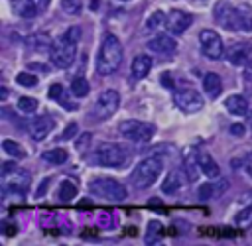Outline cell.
<instances>
[{"instance_id": "f546056e", "label": "cell", "mask_w": 252, "mask_h": 246, "mask_svg": "<svg viewBox=\"0 0 252 246\" xmlns=\"http://www.w3.org/2000/svg\"><path fill=\"white\" fill-rule=\"evenodd\" d=\"M18 108H20L22 112H26V114H32V112L37 110V100L32 98V96H20V100H18Z\"/></svg>"}, {"instance_id": "44dd1931", "label": "cell", "mask_w": 252, "mask_h": 246, "mask_svg": "<svg viewBox=\"0 0 252 246\" xmlns=\"http://www.w3.org/2000/svg\"><path fill=\"white\" fill-rule=\"evenodd\" d=\"M26 43H28L30 49H35V51H51V45H53V41H51L49 35H45V33L30 35Z\"/></svg>"}, {"instance_id": "f35d334b", "label": "cell", "mask_w": 252, "mask_h": 246, "mask_svg": "<svg viewBox=\"0 0 252 246\" xmlns=\"http://www.w3.org/2000/svg\"><path fill=\"white\" fill-rule=\"evenodd\" d=\"M163 83L167 85V89H173V83H169V77L167 75H163Z\"/></svg>"}, {"instance_id": "4dcf8cb0", "label": "cell", "mask_w": 252, "mask_h": 246, "mask_svg": "<svg viewBox=\"0 0 252 246\" xmlns=\"http://www.w3.org/2000/svg\"><path fill=\"white\" fill-rule=\"evenodd\" d=\"M161 189H163V193H167V195H171V193H175V191L179 189V177H177L175 173H171V175H167V179L163 181V185H161Z\"/></svg>"}, {"instance_id": "4316f807", "label": "cell", "mask_w": 252, "mask_h": 246, "mask_svg": "<svg viewBox=\"0 0 252 246\" xmlns=\"http://www.w3.org/2000/svg\"><path fill=\"white\" fill-rule=\"evenodd\" d=\"M47 96H49V98H57L61 104H65V106H69V108H71V104H67L69 100H67L65 89H63L59 83H55V85H51V87H49V91H47Z\"/></svg>"}, {"instance_id": "6da1fadb", "label": "cell", "mask_w": 252, "mask_h": 246, "mask_svg": "<svg viewBox=\"0 0 252 246\" xmlns=\"http://www.w3.org/2000/svg\"><path fill=\"white\" fill-rule=\"evenodd\" d=\"M215 18L228 31H252V8L246 4H219L215 8Z\"/></svg>"}, {"instance_id": "9c48e42d", "label": "cell", "mask_w": 252, "mask_h": 246, "mask_svg": "<svg viewBox=\"0 0 252 246\" xmlns=\"http://www.w3.org/2000/svg\"><path fill=\"white\" fill-rule=\"evenodd\" d=\"M173 102L183 112H197L203 108V96L191 87H179L173 92Z\"/></svg>"}, {"instance_id": "30bf717a", "label": "cell", "mask_w": 252, "mask_h": 246, "mask_svg": "<svg viewBox=\"0 0 252 246\" xmlns=\"http://www.w3.org/2000/svg\"><path fill=\"white\" fill-rule=\"evenodd\" d=\"M199 43H201V51L203 55H207L209 59H220L224 55V45L222 39L217 31L213 30H203L199 33Z\"/></svg>"}, {"instance_id": "83f0119b", "label": "cell", "mask_w": 252, "mask_h": 246, "mask_svg": "<svg viewBox=\"0 0 252 246\" xmlns=\"http://www.w3.org/2000/svg\"><path fill=\"white\" fill-rule=\"evenodd\" d=\"M61 10L69 16H77L83 10V0H61Z\"/></svg>"}, {"instance_id": "cb8c5ba5", "label": "cell", "mask_w": 252, "mask_h": 246, "mask_svg": "<svg viewBox=\"0 0 252 246\" xmlns=\"http://www.w3.org/2000/svg\"><path fill=\"white\" fill-rule=\"evenodd\" d=\"M234 222H236V226H240V228H248V226H252V205H246L240 213H236Z\"/></svg>"}, {"instance_id": "5bb4252c", "label": "cell", "mask_w": 252, "mask_h": 246, "mask_svg": "<svg viewBox=\"0 0 252 246\" xmlns=\"http://www.w3.org/2000/svg\"><path fill=\"white\" fill-rule=\"evenodd\" d=\"M226 59L232 65H248L252 61V45L250 43H234L226 51Z\"/></svg>"}, {"instance_id": "ac0fdd59", "label": "cell", "mask_w": 252, "mask_h": 246, "mask_svg": "<svg viewBox=\"0 0 252 246\" xmlns=\"http://www.w3.org/2000/svg\"><path fill=\"white\" fill-rule=\"evenodd\" d=\"M203 89H205V92H207L211 98H217V96L220 94V91H222V81H220V77H219L217 73H207V75L203 77Z\"/></svg>"}, {"instance_id": "7c38bea8", "label": "cell", "mask_w": 252, "mask_h": 246, "mask_svg": "<svg viewBox=\"0 0 252 246\" xmlns=\"http://www.w3.org/2000/svg\"><path fill=\"white\" fill-rule=\"evenodd\" d=\"M53 128H55L53 118L47 116V114H41V116L32 118V122H30V126H28V132H30V136H32L33 140L39 142V140H45L47 134H51Z\"/></svg>"}, {"instance_id": "d6986e66", "label": "cell", "mask_w": 252, "mask_h": 246, "mask_svg": "<svg viewBox=\"0 0 252 246\" xmlns=\"http://www.w3.org/2000/svg\"><path fill=\"white\" fill-rule=\"evenodd\" d=\"M224 106H226V110H228L230 114H234V116H242V114H246V110H248V102H246V98L240 96V94L228 96L226 102H224Z\"/></svg>"}, {"instance_id": "836d02e7", "label": "cell", "mask_w": 252, "mask_h": 246, "mask_svg": "<svg viewBox=\"0 0 252 246\" xmlns=\"http://www.w3.org/2000/svg\"><path fill=\"white\" fill-rule=\"evenodd\" d=\"M242 165H244L246 173H248V175L252 177V152H248V154L244 155V163H242Z\"/></svg>"}, {"instance_id": "e0dca14e", "label": "cell", "mask_w": 252, "mask_h": 246, "mask_svg": "<svg viewBox=\"0 0 252 246\" xmlns=\"http://www.w3.org/2000/svg\"><path fill=\"white\" fill-rule=\"evenodd\" d=\"M150 69H152V57L150 55H136L134 57V61H132V77L134 79H144V77H148V73H150Z\"/></svg>"}, {"instance_id": "9a60e30c", "label": "cell", "mask_w": 252, "mask_h": 246, "mask_svg": "<svg viewBox=\"0 0 252 246\" xmlns=\"http://www.w3.org/2000/svg\"><path fill=\"white\" fill-rule=\"evenodd\" d=\"M148 47L154 53H173L177 49V41L171 35H167V33H156L148 41Z\"/></svg>"}, {"instance_id": "3957f363", "label": "cell", "mask_w": 252, "mask_h": 246, "mask_svg": "<svg viewBox=\"0 0 252 246\" xmlns=\"http://www.w3.org/2000/svg\"><path fill=\"white\" fill-rule=\"evenodd\" d=\"M122 43L116 35L112 33H106L102 43H100V49H98V57H96V71L98 75H112L120 63H122Z\"/></svg>"}, {"instance_id": "8fae6325", "label": "cell", "mask_w": 252, "mask_h": 246, "mask_svg": "<svg viewBox=\"0 0 252 246\" xmlns=\"http://www.w3.org/2000/svg\"><path fill=\"white\" fill-rule=\"evenodd\" d=\"M118 102H120L118 92H116L114 89H106V91L100 92V96H98V100H96V104H94L93 114H94L98 120H106L108 116H112V114L116 112Z\"/></svg>"}, {"instance_id": "5b68a950", "label": "cell", "mask_w": 252, "mask_h": 246, "mask_svg": "<svg viewBox=\"0 0 252 246\" xmlns=\"http://www.w3.org/2000/svg\"><path fill=\"white\" fill-rule=\"evenodd\" d=\"M161 169H163L161 159H158V157H146V159H142L134 167V171L130 175V181H132V185L136 189H148V187H152L158 181Z\"/></svg>"}, {"instance_id": "d4e9b609", "label": "cell", "mask_w": 252, "mask_h": 246, "mask_svg": "<svg viewBox=\"0 0 252 246\" xmlns=\"http://www.w3.org/2000/svg\"><path fill=\"white\" fill-rule=\"evenodd\" d=\"M71 92L75 96H79V98L87 96L89 94V83H87V79L85 77H75L73 83H71Z\"/></svg>"}, {"instance_id": "2e32d148", "label": "cell", "mask_w": 252, "mask_h": 246, "mask_svg": "<svg viewBox=\"0 0 252 246\" xmlns=\"http://www.w3.org/2000/svg\"><path fill=\"white\" fill-rule=\"evenodd\" d=\"M197 163H199V171L205 173V177L217 179L220 175V169L217 165V161L207 154V152H197Z\"/></svg>"}, {"instance_id": "8d00e7d4", "label": "cell", "mask_w": 252, "mask_h": 246, "mask_svg": "<svg viewBox=\"0 0 252 246\" xmlns=\"http://www.w3.org/2000/svg\"><path fill=\"white\" fill-rule=\"evenodd\" d=\"M49 187V179H43L41 181V185H39V189H37V197H41L43 193H45V189Z\"/></svg>"}, {"instance_id": "74e56055", "label": "cell", "mask_w": 252, "mask_h": 246, "mask_svg": "<svg viewBox=\"0 0 252 246\" xmlns=\"http://www.w3.org/2000/svg\"><path fill=\"white\" fill-rule=\"evenodd\" d=\"M240 203H242V205H252V193H250V191L244 193V195L240 197Z\"/></svg>"}, {"instance_id": "7a4b0ae2", "label": "cell", "mask_w": 252, "mask_h": 246, "mask_svg": "<svg viewBox=\"0 0 252 246\" xmlns=\"http://www.w3.org/2000/svg\"><path fill=\"white\" fill-rule=\"evenodd\" d=\"M81 37V28L79 26H73L69 28L61 37H57L51 45V51H49V59L55 67L59 69H67L73 65L75 57H77V41Z\"/></svg>"}, {"instance_id": "603a6c76", "label": "cell", "mask_w": 252, "mask_h": 246, "mask_svg": "<svg viewBox=\"0 0 252 246\" xmlns=\"http://www.w3.org/2000/svg\"><path fill=\"white\" fill-rule=\"evenodd\" d=\"M77 195V185L71 181V179H65L61 185H59V199L63 203H69L73 201V197Z\"/></svg>"}, {"instance_id": "ffe728a7", "label": "cell", "mask_w": 252, "mask_h": 246, "mask_svg": "<svg viewBox=\"0 0 252 246\" xmlns=\"http://www.w3.org/2000/svg\"><path fill=\"white\" fill-rule=\"evenodd\" d=\"M226 187H228V183H226L224 179H220V183H211V181H207V183H203V185L199 187V197H201V199H213V197H217L219 193L226 191Z\"/></svg>"}, {"instance_id": "1f68e13d", "label": "cell", "mask_w": 252, "mask_h": 246, "mask_svg": "<svg viewBox=\"0 0 252 246\" xmlns=\"http://www.w3.org/2000/svg\"><path fill=\"white\" fill-rule=\"evenodd\" d=\"M16 83L22 85V87H35V85H37V77L24 71V73H18V75H16Z\"/></svg>"}, {"instance_id": "ba28073f", "label": "cell", "mask_w": 252, "mask_h": 246, "mask_svg": "<svg viewBox=\"0 0 252 246\" xmlns=\"http://www.w3.org/2000/svg\"><path fill=\"white\" fill-rule=\"evenodd\" d=\"M118 132L130 142H148L154 136V126L140 120H124L118 124Z\"/></svg>"}, {"instance_id": "8992f818", "label": "cell", "mask_w": 252, "mask_h": 246, "mask_svg": "<svg viewBox=\"0 0 252 246\" xmlns=\"http://www.w3.org/2000/svg\"><path fill=\"white\" fill-rule=\"evenodd\" d=\"M89 191H91L93 195H96V197H100V199H104V201H112V203H120V201H124V199L128 197L126 187H124L120 181L112 179V177H98V179H93V181L89 183Z\"/></svg>"}, {"instance_id": "e575fe53", "label": "cell", "mask_w": 252, "mask_h": 246, "mask_svg": "<svg viewBox=\"0 0 252 246\" xmlns=\"http://www.w3.org/2000/svg\"><path fill=\"white\" fill-rule=\"evenodd\" d=\"M89 142H91V134H89V132H85V134H83V138H81V140H77V150H85Z\"/></svg>"}, {"instance_id": "f1b7e54d", "label": "cell", "mask_w": 252, "mask_h": 246, "mask_svg": "<svg viewBox=\"0 0 252 246\" xmlns=\"http://www.w3.org/2000/svg\"><path fill=\"white\" fill-rule=\"evenodd\" d=\"M165 20H167V16H165L161 10H158V12H154V14L148 18V22H146V30H158L159 26L165 24Z\"/></svg>"}, {"instance_id": "52a82bcc", "label": "cell", "mask_w": 252, "mask_h": 246, "mask_svg": "<svg viewBox=\"0 0 252 246\" xmlns=\"http://www.w3.org/2000/svg\"><path fill=\"white\" fill-rule=\"evenodd\" d=\"M30 181H32V177H30L28 171L16 167L14 163H4L2 165V185H4L6 191L22 195V193L28 191Z\"/></svg>"}, {"instance_id": "7402d4cb", "label": "cell", "mask_w": 252, "mask_h": 246, "mask_svg": "<svg viewBox=\"0 0 252 246\" xmlns=\"http://www.w3.org/2000/svg\"><path fill=\"white\" fill-rule=\"evenodd\" d=\"M67 157H69V154L63 148H53V150H47V152L41 154V159L51 163V165H61V163L67 161Z\"/></svg>"}, {"instance_id": "277c9868", "label": "cell", "mask_w": 252, "mask_h": 246, "mask_svg": "<svg viewBox=\"0 0 252 246\" xmlns=\"http://www.w3.org/2000/svg\"><path fill=\"white\" fill-rule=\"evenodd\" d=\"M94 161L102 167L120 169L132 161V150L122 144H102L94 154Z\"/></svg>"}, {"instance_id": "484cf974", "label": "cell", "mask_w": 252, "mask_h": 246, "mask_svg": "<svg viewBox=\"0 0 252 246\" xmlns=\"http://www.w3.org/2000/svg\"><path fill=\"white\" fill-rule=\"evenodd\" d=\"M2 148H4V152H6L8 155H12V157L22 159V157L26 155V152L22 150V146H20V144H16L14 140H4V142H2Z\"/></svg>"}, {"instance_id": "d6a6232c", "label": "cell", "mask_w": 252, "mask_h": 246, "mask_svg": "<svg viewBox=\"0 0 252 246\" xmlns=\"http://www.w3.org/2000/svg\"><path fill=\"white\" fill-rule=\"evenodd\" d=\"M77 132H79L77 124H69V126L63 130V134H61V138H59V140H71V138H73Z\"/></svg>"}, {"instance_id": "d590c367", "label": "cell", "mask_w": 252, "mask_h": 246, "mask_svg": "<svg viewBox=\"0 0 252 246\" xmlns=\"http://www.w3.org/2000/svg\"><path fill=\"white\" fill-rule=\"evenodd\" d=\"M230 134H232V136H238V138L244 136V126H242V124H232V126H230Z\"/></svg>"}, {"instance_id": "4fadbf2b", "label": "cell", "mask_w": 252, "mask_h": 246, "mask_svg": "<svg viewBox=\"0 0 252 246\" xmlns=\"http://www.w3.org/2000/svg\"><path fill=\"white\" fill-rule=\"evenodd\" d=\"M191 22H193V18L187 14V12H181V10H171L169 14H167V20H165V26H167V30L173 33V35H179V33H183L189 26H191Z\"/></svg>"}]
</instances>
